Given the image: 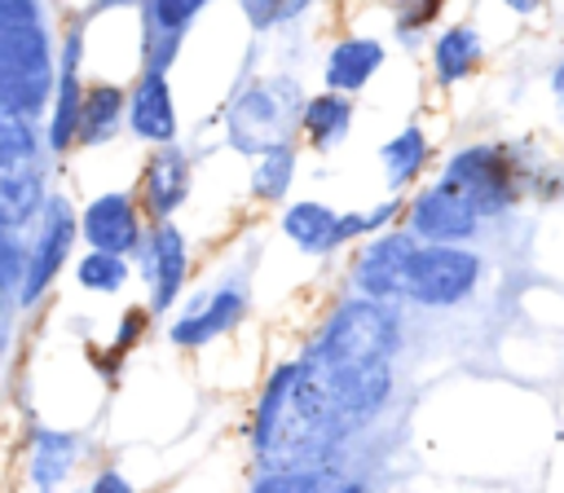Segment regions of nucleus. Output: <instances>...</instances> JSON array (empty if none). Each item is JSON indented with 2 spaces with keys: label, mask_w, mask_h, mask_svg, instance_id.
Listing matches in <instances>:
<instances>
[{
  "label": "nucleus",
  "mask_w": 564,
  "mask_h": 493,
  "mask_svg": "<svg viewBox=\"0 0 564 493\" xmlns=\"http://www.w3.org/2000/svg\"><path fill=\"white\" fill-rule=\"evenodd\" d=\"M344 440H348V427L335 418L317 370L304 357L282 361L264 379L251 414V449L260 471L335 462Z\"/></svg>",
  "instance_id": "nucleus-1"
},
{
  "label": "nucleus",
  "mask_w": 564,
  "mask_h": 493,
  "mask_svg": "<svg viewBox=\"0 0 564 493\" xmlns=\"http://www.w3.org/2000/svg\"><path fill=\"white\" fill-rule=\"evenodd\" d=\"M397 352H401L397 304H375V299L348 295L344 304H335V313L317 330V339L304 352V361L317 365V370H344V365L392 361Z\"/></svg>",
  "instance_id": "nucleus-2"
},
{
  "label": "nucleus",
  "mask_w": 564,
  "mask_h": 493,
  "mask_svg": "<svg viewBox=\"0 0 564 493\" xmlns=\"http://www.w3.org/2000/svg\"><path fill=\"white\" fill-rule=\"evenodd\" d=\"M436 180L458 189L480 211L485 224L498 216H511L520 207V198L533 189V172L520 163V150H511L502 141H471V145L454 150L441 163Z\"/></svg>",
  "instance_id": "nucleus-3"
},
{
  "label": "nucleus",
  "mask_w": 564,
  "mask_h": 493,
  "mask_svg": "<svg viewBox=\"0 0 564 493\" xmlns=\"http://www.w3.org/2000/svg\"><path fill=\"white\" fill-rule=\"evenodd\" d=\"M304 84L286 70L278 75H264V79H251L242 84L229 106H225V136H229V150L238 154H264L282 141H295V128H300V106H304Z\"/></svg>",
  "instance_id": "nucleus-4"
},
{
  "label": "nucleus",
  "mask_w": 564,
  "mask_h": 493,
  "mask_svg": "<svg viewBox=\"0 0 564 493\" xmlns=\"http://www.w3.org/2000/svg\"><path fill=\"white\" fill-rule=\"evenodd\" d=\"M53 92V35L44 18L0 22V110L44 119Z\"/></svg>",
  "instance_id": "nucleus-5"
},
{
  "label": "nucleus",
  "mask_w": 564,
  "mask_h": 493,
  "mask_svg": "<svg viewBox=\"0 0 564 493\" xmlns=\"http://www.w3.org/2000/svg\"><path fill=\"white\" fill-rule=\"evenodd\" d=\"M485 282V255L476 246H449V242H419L405 260L401 277V304L419 308H458L467 304Z\"/></svg>",
  "instance_id": "nucleus-6"
},
{
  "label": "nucleus",
  "mask_w": 564,
  "mask_h": 493,
  "mask_svg": "<svg viewBox=\"0 0 564 493\" xmlns=\"http://www.w3.org/2000/svg\"><path fill=\"white\" fill-rule=\"evenodd\" d=\"M40 216V229L26 246V269H22V282L13 286L18 295V308H35L53 282L62 277V269L70 264L75 255V242H79V229H75V207L66 194H48L44 207L35 211Z\"/></svg>",
  "instance_id": "nucleus-7"
},
{
  "label": "nucleus",
  "mask_w": 564,
  "mask_h": 493,
  "mask_svg": "<svg viewBox=\"0 0 564 493\" xmlns=\"http://www.w3.org/2000/svg\"><path fill=\"white\" fill-rule=\"evenodd\" d=\"M405 233H414L419 242H449V246H471L480 233H485V220L480 211L449 185L432 180L423 189H414L405 198Z\"/></svg>",
  "instance_id": "nucleus-8"
},
{
  "label": "nucleus",
  "mask_w": 564,
  "mask_h": 493,
  "mask_svg": "<svg viewBox=\"0 0 564 493\" xmlns=\"http://www.w3.org/2000/svg\"><path fill=\"white\" fill-rule=\"evenodd\" d=\"M132 255H137V269L145 282V308L150 313L176 308V299L185 295V282H189V238L172 220H154V224H145L141 246Z\"/></svg>",
  "instance_id": "nucleus-9"
},
{
  "label": "nucleus",
  "mask_w": 564,
  "mask_h": 493,
  "mask_svg": "<svg viewBox=\"0 0 564 493\" xmlns=\"http://www.w3.org/2000/svg\"><path fill=\"white\" fill-rule=\"evenodd\" d=\"M251 313V286L242 277H225L220 286H207L198 291L181 317L167 326V339L181 348V352H198L207 348L212 339L229 335L234 326H242V317Z\"/></svg>",
  "instance_id": "nucleus-10"
},
{
  "label": "nucleus",
  "mask_w": 564,
  "mask_h": 493,
  "mask_svg": "<svg viewBox=\"0 0 564 493\" xmlns=\"http://www.w3.org/2000/svg\"><path fill=\"white\" fill-rule=\"evenodd\" d=\"M75 229H79L88 251H110V255H128L132 260V251L141 246V233H145V216L137 207V194L106 189V194L88 198L75 211Z\"/></svg>",
  "instance_id": "nucleus-11"
},
{
  "label": "nucleus",
  "mask_w": 564,
  "mask_h": 493,
  "mask_svg": "<svg viewBox=\"0 0 564 493\" xmlns=\"http://www.w3.org/2000/svg\"><path fill=\"white\" fill-rule=\"evenodd\" d=\"M414 246H419V238L405 229L370 233L366 246L357 251L352 269H348L352 295L375 299V304H401V277H405V260Z\"/></svg>",
  "instance_id": "nucleus-12"
},
{
  "label": "nucleus",
  "mask_w": 564,
  "mask_h": 493,
  "mask_svg": "<svg viewBox=\"0 0 564 493\" xmlns=\"http://www.w3.org/2000/svg\"><path fill=\"white\" fill-rule=\"evenodd\" d=\"M189 185H194V163L189 154L172 141V145H154V154L145 158L141 167V185H137V207L141 216L154 224V220H172L185 198H189Z\"/></svg>",
  "instance_id": "nucleus-13"
},
{
  "label": "nucleus",
  "mask_w": 564,
  "mask_h": 493,
  "mask_svg": "<svg viewBox=\"0 0 564 493\" xmlns=\"http://www.w3.org/2000/svg\"><path fill=\"white\" fill-rule=\"evenodd\" d=\"M123 123L137 141L145 145H172L181 132L176 119V97L163 70H141L128 88V106H123Z\"/></svg>",
  "instance_id": "nucleus-14"
},
{
  "label": "nucleus",
  "mask_w": 564,
  "mask_h": 493,
  "mask_svg": "<svg viewBox=\"0 0 564 493\" xmlns=\"http://www.w3.org/2000/svg\"><path fill=\"white\" fill-rule=\"evenodd\" d=\"M212 0H141V18H145V40H141V70H163L176 62L185 31L194 26V18L207 9Z\"/></svg>",
  "instance_id": "nucleus-15"
},
{
  "label": "nucleus",
  "mask_w": 564,
  "mask_h": 493,
  "mask_svg": "<svg viewBox=\"0 0 564 493\" xmlns=\"http://www.w3.org/2000/svg\"><path fill=\"white\" fill-rule=\"evenodd\" d=\"M383 57H388V44L383 40H375V35H344V40L330 44V53L322 62V84L330 92L357 97L383 70Z\"/></svg>",
  "instance_id": "nucleus-16"
},
{
  "label": "nucleus",
  "mask_w": 564,
  "mask_h": 493,
  "mask_svg": "<svg viewBox=\"0 0 564 493\" xmlns=\"http://www.w3.org/2000/svg\"><path fill=\"white\" fill-rule=\"evenodd\" d=\"M485 62V35L471 22H454L432 40V84L436 88H458L471 79Z\"/></svg>",
  "instance_id": "nucleus-17"
},
{
  "label": "nucleus",
  "mask_w": 564,
  "mask_h": 493,
  "mask_svg": "<svg viewBox=\"0 0 564 493\" xmlns=\"http://www.w3.org/2000/svg\"><path fill=\"white\" fill-rule=\"evenodd\" d=\"M352 119H357L352 97L322 88V92H308V97H304V106H300V128H295V132L304 136V145H313L317 154H326V150H335V145L352 132Z\"/></svg>",
  "instance_id": "nucleus-18"
},
{
  "label": "nucleus",
  "mask_w": 564,
  "mask_h": 493,
  "mask_svg": "<svg viewBox=\"0 0 564 493\" xmlns=\"http://www.w3.org/2000/svg\"><path fill=\"white\" fill-rule=\"evenodd\" d=\"M123 106H128V88L110 84V79H93L84 84V101H79V128H75V145H106L119 136L123 128Z\"/></svg>",
  "instance_id": "nucleus-19"
},
{
  "label": "nucleus",
  "mask_w": 564,
  "mask_h": 493,
  "mask_svg": "<svg viewBox=\"0 0 564 493\" xmlns=\"http://www.w3.org/2000/svg\"><path fill=\"white\" fill-rule=\"evenodd\" d=\"M335 224H339V211H335L330 202L300 198V202H286V207H282V233H286L304 255H335V251H339Z\"/></svg>",
  "instance_id": "nucleus-20"
},
{
  "label": "nucleus",
  "mask_w": 564,
  "mask_h": 493,
  "mask_svg": "<svg viewBox=\"0 0 564 493\" xmlns=\"http://www.w3.org/2000/svg\"><path fill=\"white\" fill-rule=\"evenodd\" d=\"M427 158H432V141H427V132H423L419 123H405L397 136H388V141L379 145L383 180H388L392 194H405L410 185H419Z\"/></svg>",
  "instance_id": "nucleus-21"
},
{
  "label": "nucleus",
  "mask_w": 564,
  "mask_h": 493,
  "mask_svg": "<svg viewBox=\"0 0 564 493\" xmlns=\"http://www.w3.org/2000/svg\"><path fill=\"white\" fill-rule=\"evenodd\" d=\"M295 163H300L295 141H282V145L256 154V167H251V176H247V194H251L256 202L282 207L286 194H291V180H295Z\"/></svg>",
  "instance_id": "nucleus-22"
},
{
  "label": "nucleus",
  "mask_w": 564,
  "mask_h": 493,
  "mask_svg": "<svg viewBox=\"0 0 564 493\" xmlns=\"http://www.w3.org/2000/svg\"><path fill=\"white\" fill-rule=\"evenodd\" d=\"M75 453H79V445H75L70 431H48V427L35 431V445H31V484L40 493H53L70 475Z\"/></svg>",
  "instance_id": "nucleus-23"
},
{
  "label": "nucleus",
  "mask_w": 564,
  "mask_h": 493,
  "mask_svg": "<svg viewBox=\"0 0 564 493\" xmlns=\"http://www.w3.org/2000/svg\"><path fill=\"white\" fill-rule=\"evenodd\" d=\"M48 189H44V176L31 167V163H18V167H4L0 172V207L9 216V224H26L40 207H44Z\"/></svg>",
  "instance_id": "nucleus-24"
},
{
  "label": "nucleus",
  "mask_w": 564,
  "mask_h": 493,
  "mask_svg": "<svg viewBox=\"0 0 564 493\" xmlns=\"http://www.w3.org/2000/svg\"><path fill=\"white\" fill-rule=\"evenodd\" d=\"M132 277L128 255H110V251H84L75 260V286L88 295H119Z\"/></svg>",
  "instance_id": "nucleus-25"
},
{
  "label": "nucleus",
  "mask_w": 564,
  "mask_h": 493,
  "mask_svg": "<svg viewBox=\"0 0 564 493\" xmlns=\"http://www.w3.org/2000/svg\"><path fill=\"white\" fill-rule=\"evenodd\" d=\"M40 154V132L31 119H18L9 110H0V172L4 167H18V163H31Z\"/></svg>",
  "instance_id": "nucleus-26"
},
{
  "label": "nucleus",
  "mask_w": 564,
  "mask_h": 493,
  "mask_svg": "<svg viewBox=\"0 0 564 493\" xmlns=\"http://www.w3.org/2000/svg\"><path fill=\"white\" fill-rule=\"evenodd\" d=\"M388 4H392V31H397V40L401 44H414L423 35V26L436 22V13H441L445 0H388Z\"/></svg>",
  "instance_id": "nucleus-27"
},
{
  "label": "nucleus",
  "mask_w": 564,
  "mask_h": 493,
  "mask_svg": "<svg viewBox=\"0 0 564 493\" xmlns=\"http://www.w3.org/2000/svg\"><path fill=\"white\" fill-rule=\"evenodd\" d=\"M22 269H26V246L18 242L13 229H0V286H18L22 282Z\"/></svg>",
  "instance_id": "nucleus-28"
},
{
  "label": "nucleus",
  "mask_w": 564,
  "mask_h": 493,
  "mask_svg": "<svg viewBox=\"0 0 564 493\" xmlns=\"http://www.w3.org/2000/svg\"><path fill=\"white\" fill-rule=\"evenodd\" d=\"M282 4L286 0H238V9H242V18L251 22L256 35H264V31H273L282 22Z\"/></svg>",
  "instance_id": "nucleus-29"
},
{
  "label": "nucleus",
  "mask_w": 564,
  "mask_h": 493,
  "mask_svg": "<svg viewBox=\"0 0 564 493\" xmlns=\"http://www.w3.org/2000/svg\"><path fill=\"white\" fill-rule=\"evenodd\" d=\"M405 211V194H388L383 202H375V207H366L361 211V220H366V238L370 233H383V229H392V220Z\"/></svg>",
  "instance_id": "nucleus-30"
},
{
  "label": "nucleus",
  "mask_w": 564,
  "mask_h": 493,
  "mask_svg": "<svg viewBox=\"0 0 564 493\" xmlns=\"http://www.w3.org/2000/svg\"><path fill=\"white\" fill-rule=\"evenodd\" d=\"M150 317H154L150 308H128V313H123V326H119V335H115V348H110V352H115V357H123V352H128V348H132V343H137V339L145 335Z\"/></svg>",
  "instance_id": "nucleus-31"
},
{
  "label": "nucleus",
  "mask_w": 564,
  "mask_h": 493,
  "mask_svg": "<svg viewBox=\"0 0 564 493\" xmlns=\"http://www.w3.org/2000/svg\"><path fill=\"white\" fill-rule=\"evenodd\" d=\"M84 493H137V489H132V480H128L123 471L106 467V471H97V475H93V484H88Z\"/></svg>",
  "instance_id": "nucleus-32"
},
{
  "label": "nucleus",
  "mask_w": 564,
  "mask_h": 493,
  "mask_svg": "<svg viewBox=\"0 0 564 493\" xmlns=\"http://www.w3.org/2000/svg\"><path fill=\"white\" fill-rule=\"evenodd\" d=\"M31 18H44L40 0H0V22H31Z\"/></svg>",
  "instance_id": "nucleus-33"
},
{
  "label": "nucleus",
  "mask_w": 564,
  "mask_h": 493,
  "mask_svg": "<svg viewBox=\"0 0 564 493\" xmlns=\"http://www.w3.org/2000/svg\"><path fill=\"white\" fill-rule=\"evenodd\" d=\"M551 97H555V110H560V123H564V57L551 66Z\"/></svg>",
  "instance_id": "nucleus-34"
},
{
  "label": "nucleus",
  "mask_w": 564,
  "mask_h": 493,
  "mask_svg": "<svg viewBox=\"0 0 564 493\" xmlns=\"http://www.w3.org/2000/svg\"><path fill=\"white\" fill-rule=\"evenodd\" d=\"M308 9H313V0H286V4H282V22H278V26H291V22H295V18H304Z\"/></svg>",
  "instance_id": "nucleus-35"
},
{
  "label": "nucleus",
  "mask_w": 564,
  "mask_h": 493,
  "mask_svg": "<svg viewBox=\"0 0 564 493\" xmlns=\"http://www.w3.org/2000/svg\"><path fill=\"white\" fill-rule=\"evenodd\" d=\"M502 4H507L516 18H533V13H542V9H546V0H502Z\"/></svg>",
  "instance_id": "nucleus-36"
},
{
  "label": "nucleus",
  "mask_w": 564,
  "mask_h": 493,
  "mask_svg": "<svg viewBox=\"0 0 564 493\" xmlns=\"http://www.w3.org/2000/svg\"><path fill=\"white\" fill-rule=\"evenodd\" d=\"M326 493H370V484H366V480H352V475H339Z\"/></svg>",
  "instance_id": "nucleus-37"
},
{
  "label": "nucleus",
  "mask_w": 564,
  "mask_h": 493,
  "mask_svg": "<svg viewBox=\"0 0 564 493\" xmlns=\"http://www.w3.org/2000/svg\"><path fill=\"white\" fill-rule=\"evenodd\" d=\"M128 4H141V0H97V9H128Z\"/></svg>",
  "instance_id": "nucleus-38"
},
{
  "label": "nucleus",
  "mask_w": 564,
  "mask_h": 493,
  "mask_svg": "<svg viewBox=\"0 0 564 493\" xmlns=\"http://www.w3.org/2000/svg\"><path fill=\"white\" fill-rule=\"evenodd\" d=\"M9 295H13V291H9V286H0V313H4V304H9Z\"/></svg>",
  "instance_id": "nucleus-39"
},
{
  "label": "nucleus",
  "mask_w": 564,
  "mask_h": 493,
  "mask_svg": "<svg viewBox=\"0 0 564 493\" xmlns=\"http://www.w3.org/2000/svg\"><path fill=\"white\" fill-rule=\"evenodd\" d=\"M0 229H13V224H9V216H4V207H0Z\"/></svg>",
  "instance_id": "nucleus-40"
}]
</instances>
